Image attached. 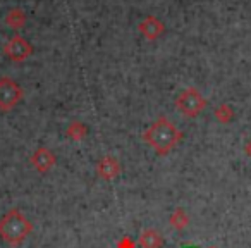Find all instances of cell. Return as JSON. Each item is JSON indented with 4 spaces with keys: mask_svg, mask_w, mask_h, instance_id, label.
I'll return each mask as SVG.
<instances>
[{
    "mask_svg": "<svg viewBox=\"0 0 251 248\" xmlns=\"http://www.w3.org/2000/svg\"><path fill=\"white\" fill-rule=\"evenodd\" d=\"M143 140L157 152V155H167L182 140V131L167 117H158L143 131Z\"/></svg>",
    "mask_w": 251,
    "mask_h": 248,
    "instance_id": "1",
    "label": "cell"
},
{
    "mask_svg": "<svg viewBox=\"0 0 251 248\" xmlns=\"http://www.w3.org/2000/svg\"><path fill=\"white\" fill-rule=\"evenodd\" d=\"M33 224L19 209H11L0 219V238L9 247H19L31 234Z\"/></svg>",
    "mask_w": 251,
    "mask_h": 248,
    "instance_id": "2",
    "label": "cell"
},
{
    "mask_svg": "<svg viewBox=\"0 0 251 248\" xmlns=\"http://www.w3.org/2000/svg\"><path fill=\"white\" fill-rule=\"evenodd\" d=\"M205 107H206V98L195 86H189L186 90H182L179 93V97L176 98V109L189 119L198 117L205 110Z\"/></svg>",
    "mask_w": 251,
    "mask_h": 248,
    "instance_id": "3",
    "label": "cell"
},
{
    "mask_svg": "<svg viewBox=\"0 0 251 248\" xmlns=\"http://www.w3.org/2000/svg\"><path fill=\"white\" fill-rule=\"evenodd\" d=\"M25 97V91L12 78H0V110L11 112Z\"/></svg>",
    "mask_w": 251,
    "mask_h": 248,
    "instance_id": "4",
    "label": "cell"
},
{
    "mask_svg": "<svg viewBox=\"0 0 251 248\" xmlns=\"http://www.w3.org/2000/svg\"><path fill=\"white\" fill-rule=\"evenodd\" d=\"M5 55L14 62H25L29 55L33 54V45L21 35H16L5 43L4 47Z\"/></svg>",
    "mask_w": 251,
    "mask_h": 248,
    "instance_id": "5",
    "label": "cell"
},
{
    "mask_svg": "<svg viewBox=\"0 0 251 248\" xmlns=\"http://www.w3.org/2000/svg\"><path fill=\"white\" fill-rule=\"evenodd\" d=\"M31 164L40 174H47L49 171H52V167L55 165L57 157L53 155V152L47 147H40L35 150V154L31 155Z\"/></svg>",
    "mask_w": 251,
    "mask_h": 248,
    "instance_id": "6",
    "label": "cell"
},
{
    "mask_svg": "<svg viewBox=\"0 0 251 248\" xmlns=\"http://www.w3.org/2000/svg\"><path fill=\"white\" fill-rule=\"evenodd\" d=\"M138 29H140V33L147 40L155 42V40H158L162 35H164L165 26H164V23H162L158 18H155V16H147V18L138 25Z\"/></svg>",
    "mask_w": 251,
    "mask_h": 248,
    "instance_id": "7",
    "label": "cell"
},
{
    "mask_svg": "<svg viewBox=\"0 0 251 248\" xmlns=\"http://www.w3.org/2000/svg\"><path fill=\"white\" fill-rule=\"evenodd\" d=\"M97 174L103 178L105 181H112V179L119 178L121 174V162L114 157V155H105L97 162Z\"/></svg>",
    "mask_w": 251,
    "mask_h": 248,
    "instance_id": "8",
    "label": "cell"
},
{
    "mask_svg": "<svg viewBox=\"0 0 251 248\" xmlns=\"http://www.w3.org/2000/svg\"><path fill=\"white\" fill-rule=\"evenodd\" d=\"M140 245L143 248H162L164 238L157 229H145L140 234Z\"/></svg>",
    "mask_w": 251,
    "mask_h": 248,
    "instance_id": "9",
    "label": "cell"
},
{
    "mask_svg": "<svg viewBox=\"0 0 251 248\" xmlns=\"http://www.w3.org/2000/svg\"><path fill=\"white\" fill-rule=\"evenodd\" d=\"M5 25L12 29H21L26 25V12L23 9L16 7L5 14Z\"/></svg>",
    "mask_w": 251,
    "mask_h": 248,
    "instance_id": "10",
    "label": "cell"
},
{
    "mask_svg": "<svg viewBox=\"0 0 251 248\" xmlns=\"http://www.w3.org/2000/svg\"><path fill=\"white\" fill-rule=\"evenodd\" d=\"M169 224H171V226L174 227L176 231L186 229V227L189 226V216H188V212H186L184 209H181V207H177V209H176L174 212L171 214Z\"/></svg>",
    "mask_w": 251,
    "mask_h": 248,
    "instance_id": "11",
    "label": "cell"
},
{
    "mask_svg": "<svg viewBox=\"0 0 251 248\" xmlns=\"http://www.w3.org/2000/svg\"><path fill=\"white\" fill-rule=\"evenodd\" d=\"M66 135H67V138H71V140H74V141H83L88 135V128L84 126L81 121H73L69 126H67Z\"/></svg>",
    "mask_w": 251,
    "mask_h": 248,
    "instance_id": "12",
    "label": "cell"
},
{
    "mask_svg": "<svg viewBox=\"0 0 251 248\" xmlns=\"http://www.w3.org/2000/svg\"><path fill=\"white\" fill-rule=\"evenodd\" d=\"M234 109L230 107L229 104H220L219 107L215 109V119L220 122V124H229L234 119Z\"/></svg>",
    "mask_w": 251,
    "mask_h": 248,
    "instance_id": "13",
    "label": "cell"
},
{
    "mask_svg": "<svg viewBox=\"0 0 251 248\" xmlns=\"http://www.w3.org/2000/svg\"><path fill=\"white\" fill-rule=\"evenodd\" d=\"M115 248H136V243H134L131 236H124V238H121V240L117 241Z\"/></svg>",
    "mask_w": 251,
    "mask_h": 248,
    "instance_id": "14",
    "label": "cell"
},
{
    "mask_svg": "<svg viewBox=\"0 0 251 248\" xmlns=\"http://www.w3.org/2000/svg\"><path fill=\"white\" fill-rule=\"evenodd\" d=\"M244 152H246V155H248V157L251 159V140H250V141H248V143H246V147H244Z\"/></svg>",
    "mask_w": 251,
    "mask_h": 248,
    "instance_id": "15",
    "label": "cell"
},
{
    "mask_svg": "<svg viewBox=\"0 0 251 248\" xmlns=\"http://www.w3.org/2000/svg\"><path fill=\"white\" fill-rule=\"evenodd\" d=\"M186 248H195V247H186Z\"/></svg>",
    "mask_w": 251,
    "mask_h": 248,
    "instance_id": "16",
    "label": "cell"
},
{
    "mask_svg": "<svg viewBox=\"0 0 251 248\" xmlns=\"http://www.w3.org/2000/svg\"><path fill=\"white\" fill-rule=\"evenodd\" d=\"M208 248H217V247H208Z\"/></svg>",
    "mask_w": 251,
    "mask_h": 248,
    "instance_id": "17",
    "label": "cell"
}]
</instances>
